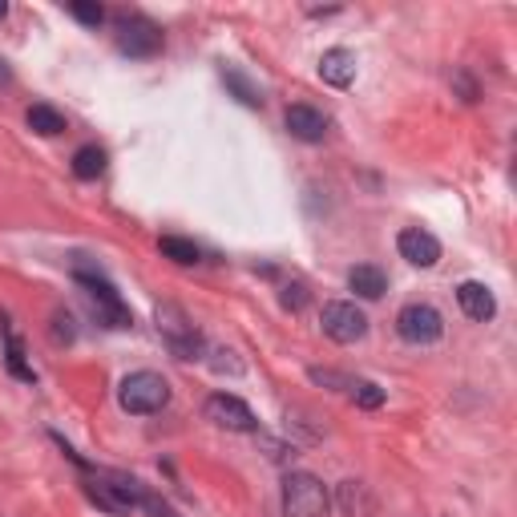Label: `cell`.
Returning <instances> with one entry per match:
<instances>
[{"instance_id": "1", "label": "cell", "mask_w": 517, "mask_h": 517, "mask_svg": "<svg viewBox=\"0 0 517 517\" xmlns=\"http://www.w3.org/2000/svg\"><path fill=\"white\" fill-rule=\"evenodd\" d=\"M73 283H77V287L85 291V300L93 303V311H98V324L118 327V332L134 327V311H129V303L121 300L118 283L109 279V275L101 271L98 263H85V259H77V263H73Z\"/></svg>"}, {"instance_id": "2", "label": "cell", "mask_w": 517, "mask_h": 517, "mask_svg": "<svg viewBox=\"0 0 517 517\" xmlns=\"http://www.w3.org/2000/svg\"><path fill=\"white\" fill-rule=\"evenodd\" d=\"M154 319H158V336L170 348V356H178V360H207V336L194 327V319L178 303H158Z\"/></svg>"}, {"instance_id": "3", "label": "cell", "mask_w": 517, "mask_h": 517, "mask_svg": "<svg viewBox=\"0 0 517 517\" xmlns=\"http://www.w3.org/2000/svg\"><path fill=\"white\" fill-rule=\"evenodd\" d=\"M118 404L129 417H154L170 404V384L162 372H150V368H137V372L121 376L118 384Z\"/></svg>"}, {"instance_id": "4", "label": "cell", "mask_w": 517, "mask_h": 517, "mask_svg": "<svg viewBox=\"0 0 517 517\" xmlns=\"http://www.w3.org/2000/svg\"><path fill=\"white\" fill-rule=\"evenodd\" d=\"M332 493L308 469H291L283 477V517H327Z\"/></svg>"}, {"instance_id": "5", "label": "cell", "mask_w": 517, "mask_h": 517, "mask_svg": "<svg viewBox=\"0 0 517 517\" xmlns=\"http://www.w3.org/2000/svg\"><path fill=\"white\" fill-rule=\"evenodd\" d=\"M162 49H166V36L154 20L142 17V12H121L118 17V53L121 57L150 61V57H158Z\"/></svg>"}, {"instance_id": "6", "label": "cell", "mask_w": 517, "mask_h": 517, "mask_svg": "<svg viewBox=\"0 0 517 517\" xmlns=\"http://www.w3.org/2000/svg\"><path fill=\"white\" fill-rule=\"evenodd\" d=\"M396 332L404 344L428 348L445 336V316H441L433 303H404V308L396 311Z\"/></svg>"}, {"instance_id": "7", "label": "cell", "mask_w": 517, "mask_h": 517, "mask_svg": "<svg viewBox=\"0 0 517 517\" xmlns=\"http://www.w3.org/2000/svg\"><path fill=\"white\" fill-rule=\"evenodd\" d=\"M202 412H207L210 425L227 428V433H259V417H255V409L247 404V400H239L235 392H215V396H207Z\"/></svg>"}, {"instance_id": "8", "label": "cell", "mask_w": 517, "mask_h": 517, "mask_svg": "<svg viewBox=\"0 0 517 517\" xmlns=\"http://www.w3.org/2000/svg\"><path fill=\"white\" fill-rule=\"evenodd\" d=\"M319 324H324L327 340H336V344H360V340L368 336V316H364L356 303H348V300L324 303Z\"/></svg>"}, {"instance_id": "9", "label": "cell", "mask_w": 517, "mask_h": 517, "mask_svg": "<svg viewBox=\"0 0 517 517\" xmlns=\"http://www.w3.org/2000/svg\"><path fill=\"white\" fill-rule=\"evenodd\" d=\"M283 126H287V134L295 137V142H308V145H319L327 137V114L316 106H287V114H283Z\"/></svg>"}, {"instance_id": "10", "label": "cell", "mask_w": 517, "mask_h": 517, "mask_svg": "<svg viewBox=\"0 0 517 517\" xmlns=\"http://www.w3.org/2000/svg\"><path fill=\"white\" fill-rule=\"evenodd\" d=\"M400 259H409L412 267H436L441 263V239L428 235L425 227H404L396 235Z\"/></svg>"}, {"instance_id": "11", "label": "cell", "mask_w": 517, "mask_h": 517, "mask_svg": "<svg viewBox=\"0 0 517 517\" xmlns=\"http://www.w3.org/2000/svg\"><path fill=\"white\" fill-rule=\"evenodd\" d=\"M0 340H4V368H9L12 380L20 384H36V372H33V364L25 360V340L17 336V327H12V319L0 311Z\"/></svg>"}, {"instance_id": "12", "label": "cell", "mask_w": 517, "mask_h": 517, "mask_svg": "<svg viewBox=\"0 0 517 517\" xmlns=\"http://www.w3.org/2000/svg\"><path fill=\"white\" fill-rule=\"evenodd\" d=\"M457 303H461V311L473 319V324H490V319L497 316V300H493V291L485 287V283H477V279H465L461 287H457Z\"/></svg>"}, {"instance_id": "13", "label": "cell", "mask_w": 517, "mask_h": 517, "mask_svg": "<svg viewBox=\"0 0 517 517\" xmlns=\"http://www.w3.org/2000/svg\"><path fill=\"white\" fill-rule=\"evenodd\" d=\"M336 505L344 509V517H376V513H380L376 493L368 490L364 482H356V477H348V482L336 485Z\"/></svg>"}, {"instance_id": "14", "label": "cell", "mask_w": 517, "mask_h": 517, "mask_svg": "<svg viewBox=\"0 0 517 517\" xmlns=\"http://www.w3.org/2000/svg\"><path fill=\"white\" fill-rule=\"evenodd\" d=\"M319 77H324V85H332V90H348V85L356 82V53L344 45L327 49V53L319 57Z\"/></svg>"}, {"instance_id": "15", "label": "cell", "mask_w": 517, "mask_h": 517, "mask_svg": "<svg viewBox=\"0 0 517 517\" xmlns=\"http://www.w3.org/2000/svg\"><path fill=\"white\" fill-rule=\"evenodd\" d=\"M348 287H352L360 300H380L384 291H388V275L376 263H356L352 271H348Z\"/></svg>"}, {"instance_id": "16", "label": "cell", "mask_w": 517, "mask_h": 517, "mask_svg": "<svg viewBox=\"0 0 517 517\" xmlns=\"http://www.w3.org/2000/svg\"><path fill=\"white\" fill-rule=\"evenodd\" d=\"M218 77H223V85H227V90H231V98H235L239 106H247V109H263V90H259V85H255L243 69L227 65V69L218 73Z\"/></svg>"}, {"instance_id": "17", "label": "cell", "mask_w": 517, "mask_h": 517, "mask_svg": "<svg viewBox=\"0 0 517 517\" xmlns=\"http://www.w3.org/2000/svg\"><path fill=\"white\" fill-rule=\"evenodd\" d=\"M28 129L41 137H57L65 134V114L53 109L49 101H36V106H28Z\"/></svg>"}, {"instance_id": "18", "label": "cell", "mask_w": 517, "mask_h": 517, "mask_svg": "<svg viewBox=\"0 0 517 517\" xmlns=\"http://www.w3.org/2000/svg\"><path fill=\"white\" fill-rule=\"evenodd\" d=\"M158 251H162L166 259H170V263H178V267H194V263H202L199 243H194V239H182V235H162Z\"/></svg>"}, {"instance_id": "19", "label": "cell", "mask_w": 517, "mask_h": 517, "mask_svg": "<svg viewBox=\"0 0 517 517\" xmlns=\"http://www.w3.org/2000/svg\"><path fill=\"white\" fill-rule=\"evenodd\" d=\"M101 170H106V150H101V145L90 142V145H82V150L73 154V174H77L82 182H93Z\"/></svg>"}, {"instance_id": "20", "label": "cell", "mask_w": 517, "mask_h": 517, "mask_svg": "<svg viewBox=\"0 0 517 517\" xmlns=\"http://www.w3.org/2000/svg\"><path fill=\"white\" fill-rule=\"evenodd\" d=\"M352 400L360 404V409L376 412L384 400H388V392H384L380 384H372V380H352Z\"/></svg>"}, {"instance_id": "21", "label": "cell", "mask_w": 517, "mask_h": 517, "mask_svg": "<svg viewBox=\"0 0 517 517\" xmlns=\"http://www.w3.org/2000/svg\"><path fill=\"white\" fill-rule=\"evenodd\" d=\"M69 17L82 20V25H90V28L106 25V9H101L98 0H73V4H69Z\"/></svg>"}, {"instance_id": "22", "label": "cell", "mask_w": 517, "mask_h": 517, "mask_svg": "<svg viewBox=\"0 0 517 517\" xmlns=\"http://www.w3.org/2000/svg\"><path fill=\"white\" fill-rule=\"evenodd\" d=\"M259 445H263V453L271 457V461H279V465H287L291 457L300 453V445H287V441H275V436H267V433H259Z\"/></svg>"}, {"instance_id": "23", "label": "cell", "mask_w": 517, "mask_h": 517, "mask_svg": "<svg viewBox=\"0 0 517 517\" xmlns=\"http://www.w3.org/2000/svg\"><path fill=\"white\" fill-rule=\"evenodd\" d=\"M207 364H210V368H215L218 376H223V372H231V376H243V360H235V352H231V348H215Z\"/></svg>"}, {"instance_id": "24", "label": "cell", "mask_w": 517, "mask_h": 517, "mask_svg": "<svg viewBox=\"0 0 517 517\" xmlns=\"http://www.w3.org/2000/svg\"><path fill=\"white\" fill-rule=\"evenodd\" d=\"M308 376H311V384H324V388H332V392H352V380L332 372V368H311Z\"/></svg>"}, {"instance_id": "25", "label": "cell", "mask_w": 517, "mask_h": 517, "mask_svg": "<svg viewBox=\"0 0 517 517\" xmlns=\"http://www.w3.org/2000/svg\"><path fill=\"white\" fill-rule=\"evenodd\" d=\"M279 303L287 311H303V308H308V287H303V283H287V287H283V295H279Z\"/></svg>"}, {"instance_id": "26", "label": "cell", "mask_w": 517, "mask_h": 517, "mask_svg": "<svg viewBox=\"0 0 517 517\" xmlns=\"http://www.w3.org/2000/svg\"><path fill=\"white\" fill-rule=\"evenodd\" d=\"M73 336H77L73 316H69V311H53V340H57V344H73Z\"/></svg>"}, {"instance_id": "27", "label": "cell", "mask_w": 517, "mask_h": 517, "mask_svg": "<svg viewBox=\"0 0 517 517\" xmlns=\"http://www.w3.org/2000/svg\"><path fill=\"white\" fill-rule=\"evenodd\" d=\"M142 513H150V517H178L170 501H162L158 493H150V490H145V497H142Z\"/></svg>"}, {"instance_id": "28", "label": "cell", "mask_w": 517, "mask_h": 517, "mask_svg": "<svg viewBox=\"0 0 517 517\" xmlns=\"http://www.w3.org/2000/svg\"><path fill=\"white\" fill-rule=\"evenodd\" d=\"M453 90L461 93V101H477V98H482L477 82H473V77H469V73H465V69H457V73H453Z\"/></svg>"}, {"instance_id": "29", "label": "cell", "mask_w": 517, "mask_h": 517, "mask_svg": "<svg viewBox=\"0 0 517 517\" xmlns=\"http://www.w3.org/2000/svg\"><path fill=\"white\" fill-rule=\"evenodd\" d=\"M9 85H12V69H9V61L0 57V90H9Z\"/></svg>"}, {"instance_id": "30", "label": "cell", "mask_w": 517, "mask_h": 517, "mask_svg": "<svg viewBox=\"0 0 517 517\" xmlns=\"http://www.w3.org/2000/svg\"><path fill=\"white\" fill-rule=\"evenodd\" d=\"M4 17H9V4H4V0H0V20H4Z\"/></svg>"}]
</instances>
